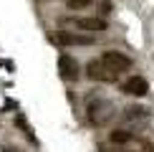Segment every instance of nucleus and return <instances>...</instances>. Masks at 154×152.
<instances>
[{
    "label": "nucleus",
    "instance_id": "9d476101",
    "mask_svg": "<svg viewBox=\"0 0 154 152\" xmlns=\"http://www.w3.org/2000/svg\"><path fill=\"white\" fill-rule=\"evenodd\" d=\"M134 152H154V147H152V144H142V147L134 150Z\"/></svg>",
    "mask_w": 154,
    "mask_h": 152
},
{
    "label": "nucleus",
    "instance_id": "6e6552de",
    "mask_svg": "<svg viewBox=\"0 0 154 152\" xmlns=\"http://www.w3.org/2000/svg\"><path fill=\"white\" fill-rule=\"evenodd\" d=\"M109 139H111L114 144H129V142H134V132H129V129H114L111 135H109Z\"/></svg>",
    "mask_w": 154,
    "mask_h": 152
},
{
    "label": "nucleus",
    "instance_id": "1a4fd4ad",
    "mask_svg": "<svg viewBox=\"0 0 154 152\" xmlns=\"http://www.w3.org/2000/svg\"><path fill=\"white\" fill-rule=\"evenodd\" d=\"M63 3H66L68 8H86V5H91L94 0H63Z\"/></svg>",
    "mask_w": 154,
    "mask_h": 152
},
{
    "label": "nucleus",
    "instance_id": "0eeeda50",
    "mask_svg": "<svg viewBox=\"0 0 154 152\" xmlns=\"http://www.w3.org/2000/svg\"><path fill=\"white\" fill-rule=\"evenodd\" d=\"M121 91L129 94V97H146L149 94V81L144 76H129V79L121 84Z\"/></svg>",
    "mask_w": 154,
    "mask_h": 152
},
{
    "label": "nucleus",
    "instance_id": "f03ea898",
    "mask_svg": "<svg viewBox=\"0 0 154 152\" xmlns=\"http://www.w3.org/2000/svg\"><path fill=\"white\" fill-rule=\"evenodd\" d=\"M111 109H114V106L109 104L106 99H94V101H88V104H86V119L94 127H101V124H106L109 119L114 117Z\"/></svg>",
    "mask_w": 154,
    "mask_h": 152
},
{
    "label": "nucleus",
    "instance_id": "20e7f679",
    "mask_svg": "<svg viewBox=\"0 0 154 152\" xmlns=\"http://www.w3.org/2000/svg\"><path fill=\"white\" fill-rule=\"evenodd\" d=\"M56 41H58L61 46H94V43H96V36L81 33V30H58Z\"/></svg>",
    "mask_w": 154,
    "mask_h": 152
},
{
    "label": "nucleus",
    "instance_id": "423d86ee",
    "mask_svg": "<svg viewBox=\"0 0 154 152\" xmlns=\"http://www.w3.org/2000/svg\"><path fill=\"white\" fill-rule=\"evenodd\" d=\"M58 68H61V79L63 81H79L81 79V66L73 56H58Z\"/></svg>",
    "mask_w": 154,
    "mask_h": 152
},
{
    "label": "nucleus",
    "instance_id": "7ed1b4c3",
    "mask_svg": "<svg viewBox=\"0 0 154 152\" xmlns=\"http://www.w3.org/2000/svg\"><path fill=\"white\" fill-rule=\"evenodd\" d=\"M101 61H104L106 63V66H109V71H114V74H124V71H129V68H131V56H126L124 53V51H104V53H101Z\"/></svg>",
    "mask_w": 154,
    "mask_h": 152
},
{
    "label": "nucleus",
    "instance_id": "f257e3e1",
    "mask_svg": "<svg viewBox=\"0 0 154 152\" xmlns=\"http://www.w3.org/2000/svg\"><path fill=\"white\" fill-rule=\"evenodd\" d=\"M61 23L63 25H71V28L76 30H81V33H101V30H106L109 28V23L104 21V18H91V15H81V18H61Z\"/></svg>",
    "mask_w": 154,
    "mask_h": 152
},
{
    "label": "nucleus",
    "instance_id": "39448f33",
    "mask_svg": "<svg viewBox=\"0 0 154 152\" xmlns=\"http://www.w3.org/2000/svg\"><path fill=\"white\" fill-rule=\"evenodd\" d=\"M86 76H88V79H94V81H101V84H106V81H114V79H116V74L109 71V66H106L101 59L86 63Z\"/></svg>",
    "mask_w": 154,
    "mask_h": 152
}]
</instances>
